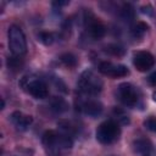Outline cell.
I'll return each mask as SVG.
<instances>
[{
  "label": "cell",
  "instance_id": "24",
  "mask_svg": "<svg viewBox=\"0 0 156 156\" xmlns=\"http://www.w3.org/2000/svg\"><path fill=\"white\" fill-rule=\"evenodd\" d=\"M68 5V1H54L52 2V6L55 7H61V6H66Z\"/></svg>",
  "mask_w": 156,
  "mask_h": 156
},
{
  "label": "cell",
  "instance_id": "14",
  "mask_svg": "<svg viewBox=\"0 0 156 156\" xmlns=\"http://www.w3.org/2000/svg\"><path fill=\"white\" fill-rule=\"evenodd\" d=\"M147 29H149V26H147L145 22L139 21V22H136V23L132 27V35H133L134 38H143L144 34L147 32Z\"/></svg>",
  "mask_w": 156,
  "mask_h": 156
},
{
  "label": "cell",
  "instance_id": "19",
  "mask_svg": "<svg viewBox=\"0 0 156 156\" xmlns=\"http://www.w3.org/2000/svg\"><path fill=\"white\" fill-rule=\"evenodd\" d=\"M144 126H145L149 130L156 133V117H149L147 119H145V121H144Z\"/></svg>",
  "mask_w": 156,
  "mask_h": 156
},
{
  "label": "cell",
  "instance_id": "15",
  "mask_svg": "<svg viewBox=\"0 0 156 156\" xmlns=\"http://www.w3.org/2000/svg\"><path fill=\"white\" fill-rule=\"evenodd\" d=\"M60 61H61L66 67H68V68H73V67L77 66V58H76V56H74L73 54H71V52H66V54L61 55V56H60Z\"/></svg>",
  "mask_w": 156,
  "mask_h": 156
},
{
  "label": "cell",
  "instance_id": "2",
  "mask_svg": "<svg viewBox=\"0 0 156 156\" xmlns=\"http://www.w3.org/2000/svg\"><path fill=\"white\" fill-rule=\"evenodd\" d=\"M78 89L85 96H96L102 90V80L91 69H85L78 79Z\"/></svg>",
  "mask_w": 156,
  "mask_h": 156
},
{
  "label": "cell",
  "instance_id": "12",
  "mask_svg": "<svg viewBox=\"0 0 156 156\" xmlns=\"http://www.w3.org/2000/svg\"><path fill=\"white\" fill-rule=\"evenodd\" d=\"M133 149L138 154H141L144 156H149L151 154V151H152V145H151L149 139L139 138V139L133 141Z\"/></svg>",
  "mask_w": 156,
  "mask_h": 156
},
{
  "label": "cell",
  "instance_id": "25",
  "mask_svg": "<svg viewBox=\"0 0 156 156\" xmlns=\"http://www.w3.org/2000/svg\"><path fill=\"white\" fill-rule=\"evenodd\" d=\"M152 100H154V101L156 102V90H155V91L152 93Z\"/></svg>",
  "mask_w": 156,
  "mask_h": 156
},
{
  "label": "cell",
  "instance_id": "1",
  "mask_svg": "<svg viewBox=\"0 0 156 156\" xmlns=\"http://www.w3.org/2000/svg\"><path fill=\"white\" fill-rule=\"evenodd\" d=\"M43 145L46 152L51 156H57L62 150H68L73 145L72 136L55 130H46L43 134Z\"/></svg>",
  "mask_w": 156,
  "mask_h": 156
},
{
  "label": "cell",
  "instance_id": "16",
  "mask_svg": "<svg viewBox=\"0 0 156 156\" xmlns=\"http://www.w3.org/2000/svg\"><path fill=\"white\" fill-rule=\"evenodd\" d=\"M105 51L112 56H123L124 55V48L118 45V44H110L107 46H105Z\"/></svg>",
  "mask_w": 156,
  "mask_h": 156
},
{
  "label": "cell",
  "instance_id": "23",
  "mask_svg": "<svg viewBox=\"0 0 156 156\" xmlns=\"http://www.w3.org/2000/svg\"><path fill=\"white\" fill-rule=\"evenodd\" d=\"M147 82H149V84H150V85L156 87V71H155V72H152V73L147 77Z\"/></svg>",
  "mask_w": 156,
  "mask_h": 156
},
{
  "label": "cell",
  "instance_id": "22",
  "mask_svg": "<svg viewBox=\"0 0 156 156\" xmlns=\"http://www.w3.org/2000/svg\"><path fill=\"white\" fill-rule=\"evenodd\" d=\"M140 10H141V12H143L144 15H147V16H152V13H154V10H152V7H151L150 5L141 6Z\"/></svg>",
  "mask_w": 156,
  "mask_h": 156
},
{
  "label": "cell",
  "instance_id": "4",
  "mask_svg": "<svg viewBox=\"0 0 156 156\" xmlns=\"http://www.w3.org/2000/svg\"><path fill=\"white\" fill-rule=\"evenodd\" d=\"M121 135V128L118 122L108 119L99 124L96 129V139L101 144H112L115 143Z\"/></svg>",
  "mask_w": 156,
  "mask_h": 156
},
{
  "label": "cell",
  "instance_id": "18",
  "mask_svg": "<svg viewBox=\"0 0 156 156\" xmlns=\"http://www.w3.org/2000/svg\"><path fill=\"white\" fill-rule=\"evenodd\" d=\"M38 40L40 43H43L44 45H51L54 43L55 38H54V34L50 32H40L38 34Z\"/></svg>",
  "mask_w": 156,
  "mask_h": 156
},
{
  "label": "cell",
  "instance_id": "20",
  "mask_svg": "<svg viewBox=\"0 0 156 156\" xmlns=\"http://www.w3.org/2000/svg\"><path fill=\"white\" fill-rule=\"evenodd\" d=\"M9 67L10 68H20L21 67V57H17V56H13V57H9Z\"/></svg>",
  "mask_w": 156,
  "mask_h": 156
},
{
  "label": "cell",
  "instance_id": "11",
  "mask_svg": "<svg viewBox=\"0 0 156 156\" xmlns=\"http://www.w3.org/2000/svg\"><path fill=\"white\" fill-rule=\"evenodd\" d=\"M10 121L11 123L13 124V127L17 129V130H21V132H24L27 130L30 124L33 123V117L29 116V115H26L21 111H15L11 113L10 116Z\"/></svg>",
  "mask_w": 156,
  "mask_h": 156
},
{
  "label": "cell",
  "instance_id": "13",
  "mask_svg": "<svg viewBox=\"0 0 156 156\" xmlns=\"http://www.w3.org/2000/svg\"><path fill=\"white\" fill-rule=\"evenodd\" d=\"M51 110L56 113H63L68 110V104L67 101L63 99V98H60V96H55L52 100H51Z\"/></svg>",
  "mask_w": 156,
  "mask_h": 156
},
{
  "label": "cell",
  "instance_id": "3",
  "mask_svg": "<svg viewBox=\"0 0 156 156\" xmlns=\"http://www.w3.org/2000/svg\"><path fill=\"white\" fill-rule=\"evenodd\" d=\"M7 35H9L10 51L12 52L13 56L22 57L27 52V40H26V35L23 30L18 26L13 24L9 28Z\"/></svg>",
  "mask_w": 156,
  "mask_h": 156
},
{
  "label": "cell",
  "instance_id": "7",
  "mask_svg": "<svg viewBox=\"0 0 156 156\" xmlns=\"http://www.w3.org/2000/svg\"><path fill=\"white\" fill-rule=\"evenodd\" d=\"M84 23H85V27L89 32V35L93 39L99 40L105 35V33H106L105 24L99 18H96L90 11L84 12Z\"/></svg>",
  "mask_w": 156,
  "mask_h": 156
},
{
  "label": "cell",
  "instance_id": "17",
  "mask_svg": "<svg viewBox=\"0 0 156 156\" xmlns=\"http://www.w3.org/2000/svg\"><path fill=\"white\" fill-rule=\"evenodd\" d=\"M121 16L126 20V21H130L134 17V9L130 4H124L122 10H121Z\"/></svg>",
  "mask_w": 156,
  "mask_h": 156
},
{
  "label": "cell",
  "instance_id": "6",
  "mask_svg": "<svg viewBox=\"0 0 156 156\" xmlns=\"http://www.w3.org/2000/svg\"><path fill=\"white\" fill-rule=\"evenodd\" d=\"M117 96L123 105L130 107L136 106L140 99L138 89L130 83H121L117 87Z\"/></svg>",
  "mask_w": 156,
  "mask_h": 156
},
{
  "label": "cell",
  "instance_id": "10",
  "mask_svg": "<svg viewBox=\"0 0 156 156\" xmlns=\"http://www.w3.org/2000/svg\"><path fill=\"white\" fill-rule=\"evenodd\" d=\"M133 65L140 72H146L155 65V57L149 51H136L133 56Z\"/></svg>",
  "mask_w": 156,
  "mask_h": 156
},
{
  "label": "cell",
  "instance_id": "8",
  "mask_svg": "<svg viewBox=\"0 0 156 156\" xmlns=\"http://www.w3.org/2000/svg\"><path fill=\"white\" fill-rule=\"evenodd\" d=\"M77 108L80 112H83L84 115H87V116H89L91 118H95V117L101 115V112H102V104L100 101L88 96V99H79Z\"/></svg>",
  "mask_w": 156,
  "mask_h": 156
},
{
  "label": "cell",
  "instance_id": "21",
  "mask_svg": "<svg viewBox=\"0 0 156 156\" xmlns=\"http://www.w3.org/2000/svg\"><path fill=\"white\" fill-rule=\"evenodd\" d=\"M115 115L117 116V118H118V121H121L123 124H127L128 122H129V119H128V116H126L124 113H123V111L122 110H118V108H115Z\"/></svg>",
  "mask_w": 156,
  "mask_h": 156
},
{
  "label": "cell",
  "instance_id": "9",
  "mask_svg": "<svg viewBox=\"0 0 156 156\" xmlns=\"http://www.w3.org/2000/svg\"><path fill=\"white\" fill-rule=\"evenodd\" d=\"M99 71L104 76L111 78H122L129 74V69L124 65H116L110 61H104L99 65Z\"/></svg>",
  "mask_w": 156,
  "mask_h": 156
},
{
  "label": "cell",
  "instance_id": "5",
  "mask_svg": "<svg viewBox=\"0 0 156 156\" xmlns=\"http://www.w3.org/2000/svg\"><path fill=\"white\" fill-rule=\"evenodd\" d=\"M21 87L34 99H45L49 95V88L43 79L35 77H23Z\"/></svg>",
  "mask_w": 156,
  "mask_h": 156
}]
</instances>
